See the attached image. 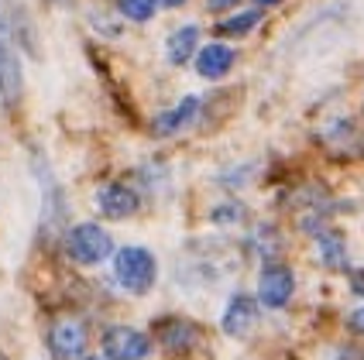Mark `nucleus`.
<instances>
[{"label":"nucleus","instance_id":"nucleus-5","mask_svg":"<svg viewBox=\"0 0 364 360\" xmlns=\"http://www.w3.org/2000/svg\"><path fill=\"white\" fill-rule=\"evenodd\" d=\"M151 354V340L134 326H110L103 333V357L107 360H144Z\"/></svg>","mask_w":364,"mask_h":360},{"label":"nucleus","instance_id":"nucleus-8","mask_svg":"<svg viewBox=\"0 0 364 360\" xmlns=\"http://www.w3.org/2000/svg\"><path fill=\"white\" fill-rule=\"evenodd\" d=\"M258 312H262V302H255L251 295H234V299L227 302V309H223V333L227 337H244V333H251L255 329V322H258Z\"/></svg>","mask_w":364,"mask_h":360},{"label":"nucleus","instance_id":"nucleus-13","mask_svg":"<svg viewBox=\"0 0 364 360\" xmlns=\"http://www.w3.org/2000/svg\"><path fill=\"white\" fill-rule=\"evenodd\" d=\"M255 24H258V11H244V14H234V18L220 21L217 31H220L223 38H244Z\"/></svg>","mask_w":364,"mask_h":360},{"label":"nucleus","instance_id":"nucleus-20","mask_svg":"<svg viewBox=\"0 0 364 360\" xmlns=\"http://www.w3.org/2000/svg\"><path fill=\"white\" fill-rule=\"evenodd\" d=\"M258 4H262V7H275L279 0H258Z\"/></svg>","mask_w":364,"mask_h":360},{"label":"nucleus","instance_id":"nucleus-17","mask_svg":"<svg viewBox=\"0 0 364 360\" xmlns=\"http://www.w3.org/2000/svg\"><path fill=\"white\" fill-rule=\"evenodd\" d=\"M347 326H350L354 333H361V337H364V305H358V309L347 316Z\"/></svg>","mask_w":364,"mask_h":360},{"label":"nucleus","instance_id":"nucleus-3","mask_svg":"<svg viewBox=\"0 0 364 360\" xmlns=\"http://www.w3.org/2000/svg\"><path fill=\"white\" fill-rule=\"evenodd\" d=\"M21 59H18V48H14V35L7 28V21L0 14V100L4 107H14L21 100Z\"/></svg>","mask_w":364,"mask_h":360},{"label":"nucleus","instance_id":"nucleus-18","mask_svg":"<svg viewBox=\"0 0 364 360\" xmlns=\"http://www.w3.org/2000/svg\"><path fill=\"white\" fill-rule=\"evenodd\" d=\"M237 0H206V7L210 11H227V7H234Z\"/></svg>","mask_w":364,"mask_h":360},{"label":"nucleus","instance_id":"nucleus-10","mask_svg":"<svg viewBox=\"0 0 364 360\" xmlns=\"http://www.w3.org/2000/svg\"><path fill=\"white\" fill-rule=\"evenodd\" d=\"M196 114H200V97H186V100L176 103L172 110L159 114L151 127H155V134H159V138H176L179 131H186V127L193 124Z\"/></svg>","mask_w":364,"mask_h":360},{"label":"nucleus","instance_id":"nucleus-7","mask_svg":"<svg viewBox=\"0 0 364 360\" xmlns=\"http://www.w3.org/2000/svg\"><path fill=\"white\" fill-rule=\"evenodd\" d=\"M97 206H100L103 217H110V220H124V217H134L138 213V192L131 189V185H124V182H110V185H103L100 192H97Z\"/></svg>","mask_w":364,"mask_h":360},{"label":"nucleus","instance_id":"nucleus-6","mask_svg":"<svg viewBox=\"0 0 364 360\" xmlns=\"http://www.w3.org/2000/svg\"><path fill=\"white\" fill-rule=\"evenodd\" d=\"M90 333L80 320H62L48 329V354L55 360H80L86 354Z\"/></svg>","mask_w":364,"mask_h":360},{"label":"nucleus","instance_id":"nucleus-4","mask_svg":"<svg viewBox=\"0 0 364 360\" xmlns=\"http://www.w3.org/2000/svg\"><path fill=\"white\" fill-rule=\"evenodd\" d=\"M296 292V275L289 264H264L258 275V302L264 309H285Z\"/></svg>","mask_w":364,"mask_h":360},{"label":"nucleus","instance_id":"nucleus-14","mask_svg":"<svg viewBox=\"0 0 364 360\" xmlns=\"http://www.w3.org/2000/svg\"><path fill=\"white\" fill-rule=\"evenodd\" d=\"M117 7H121L124 18L144 24V21L155 18V7H159V4H155V0H117Z\"/></svg>","mask_w":364,"mask_h":360},{"label":"nucleus","instance_id":"nucleus-19","mask_svg":"<svg viewBox=\"0 0 364 360\" xmlns=\"http://www.w3.org/2000/svg\"><path fill=\"white\" fill-rule=\"evenodd\" d=\"M155 4H162V7H182L186 0H155Z\"/></svg>","mask_w":364,"mask_h":360},{"label":"nucleus","instance_id":"nucleus-16","mask_svg":"<svg viewBox=\"0 0 364 360\" xmlns=\"http://www.w3.org/2000/svg\"><path fill=\"white\" fill-rule=\"evenodd\" d=\"M237 217H244V209L237 202H227V206L213 209V223H237Z\"/></svg>","mask_w":364,"mask_h":360},{"label":"nucleus","instance_id":"nucleus-1","mask_svg":"<svg viewBox=\"0 0 364 360\" xmlns=\"http://www.w3.org/2000/svg\"><path fill=\"white\" fill-rule=\"evenodd\" d=\"M114 278L131 295H148L159 281V261L141 244H127L114 251Z\"/></svg>","mask_w":364,"mask_h":360},{"label":"nucleus","instance_id":"nucleus-11","mask_svg":"<svg viewBox=\"0 0 364 360\" xmlns=\"http://www.w3.org/2000/svg\"><path fill=\"white\" fill-rule=\"evenodd\" d=\"M200 52V28L196 24H182L165 38V59L172 65H182Z\"/></svg>","mask_w":364,"mask_h":360},{"label":"nucleus","instance_id":"nucleus-9","mask_svg":"<svg viewBox=\"0 0 364 360\" xmlns=\"http://www.w3.org/2000/svg\"><path fill=\"white\" fill-rule=\"evenodd\" d=\"M193 59H196V72H200L203 80H223V76L234 69V48L213 41V45L200 48Z\"/></svg>","mask_w":364,"mask_h":360},{"label":"nucleus","instance_id":"nucleus-2","mask_svg":"<svg viewBox=\"0 0 364 360\" xmlns=\"http://www.w3.org/2000/svg\"><path fill=\"white\" fill-rule=\"evenodd\" d=\"M65 254L76 264H100L114 254V237L103 230L100 223H76L65 234Z\"/></svg>","mask_w":364,"mask_h":360},{"label":"nucleus","instance_id":"nucleus-15","mask_svg":"<svg viewBox=\"0 0 364 360\" xmlns=\"http://www.w3.org/2000/svg\"><path fill=\"white\" fill-rule=\"evenodd\" d=\"M162 340H165V347L176 354V350H186L189 343L196 340V333H193V326L189 322H176V326H168L162 333Z\"/></svg>","mask_w":364,"mask_h":360},{"label":"nucleus","instance_id":"nucleus-21","mask_svg":"<svg viewBox=\"0 0 364 360\" xmlns=\"http://www.w3.org/2000/svg\"><path fill=\"white\" fill-rule=\"evenodd\" d=\"M90 360H107V357H90Z\"/></svg>","mask_w":364,"mask_h":360},{"label":"nucleus","instance_id":"nucleus-12","mask_svg":"<svg viewBox=\"0 0 364 360\" xmlns=\"http://www.w3.org/2000/svg\"><path fill=\"white\" fill-rule=\"evenodd\" d=\"M316 254L323 261L326 268H344L347 261V240L337 234V230H326L316 237Z\"/></svg>","mask_w":364,"mask_h":360}]
</instances>
